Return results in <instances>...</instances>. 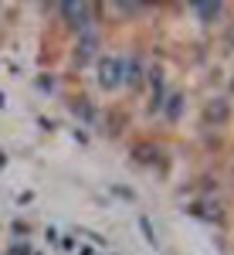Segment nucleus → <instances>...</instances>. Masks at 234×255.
I'll use <instances>...</instances> for the list:
<instances>
[{
	"instance_id": "423d86ee",
	"label": "nucleus",
	"mask_w": 234,
	"mask_h": 255,
	"mask_svg": "<svg viewBox=\"0 0 234 255\" xmlns=\"http://www.w3.org/2000/svg\"><path fill=\"white\" fill-rule=\"evenodd\" d=\"M183 113V96H170V106H166V116L170 119H176Z\"/></svg>"
},
{
	"instance_id": "7ed1b4c3",
	"label": "nucleus",
	"mask_w": 234,
	"mask_h": 255,
	"mask_svg": "<svg viewBox=\"0 0 234 255\" xmlns=\"http://www.w3.org/2000/svg\"><path fill=\"white\" fill-rule=\"evenodd\" d=\"M122 82H126V85H136V82H139V61L136 58L122 61Z\"/></svg>"
},
{
	"instance_id": "f257e3e1",
	"label": "nucleus",
	"mask_w": 234,
	"mask_h": 255,
	"mask_svg": "<svg viewBox=\"0 0 234 255\" xmlns=\"http://www.w3.org/2000/svg\"><path fill=\"white\" fill-rule=\"evenodd\" d=\"M98 82H102L105 89H116L119 82H122V61L119 58H102V65H98Z\"/></svg>"
},
{
	"instance_id": "20e7f679",
	"label": "nucleus",
	"mask_w": 234,
	"mask_h": 255,
	"mask_svg": "<svg viewBox=\"0 0 234 255\" xmlns=\"http://www.w3.org/2000/svg\"><path fill=\"white\" fill-rule=\"evenodd\" d=\"M197 14H200V17H221L224 7H221V3H197Z\"/></svg>"
},
{
	"instance_id": "39448f33",
	"label": "nucleus",
	"mask_w": 234,
	"mask_h": 255,
	"mask_svg": "<svg viewBox=\"0 0 234 255\" xmlns=\"http://www.w3.org/2000/svg\"><path fill=\"white\" fill-rule=\"evenodd\" d=\"M133 153H136V160H156V146H146V143H136V146H133Z\"/></svg>"
},
{
	"instance_id": "f03ea898",
	"label": "nucleus",
	"mask_w": 234,
	"mask_h": 255,
	"mask_svg": "<svg viewBox=\"0 0 234 255\" xmlns=\"http://www.w3.org/2000/svg\"><path fill=\"white\" fill-rule=\"evenodd\" d=\"M204 116L221 123V119H228V102L224 99H214V102H207V109H204Z\"/></svg>"
},
{
	"instance_id": "0eeeda50",
	"label": "nucleus",
	"mask_w": 234,
	"mask_h": 255,
	"mask_svg": "<svg viewBox=\"0 0 234 255\" xmlns=\"http://www.w3.org/2000/svg\"><path fill=\"white\" fill-rule=\"evenodd\" d=\"M92 48H95V34L88 31V34L81 38V58H88V55H92Z\"/></svg>"
}]
</instances>
